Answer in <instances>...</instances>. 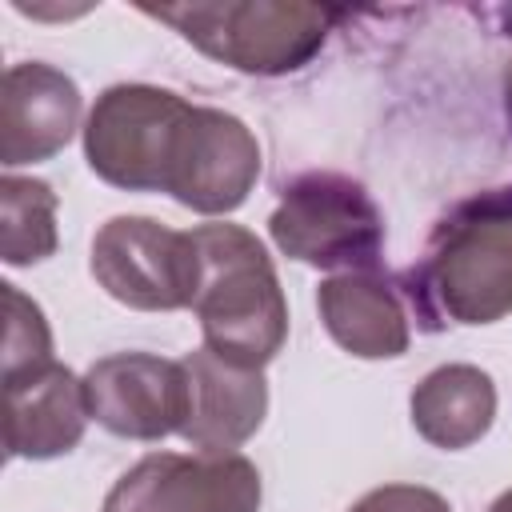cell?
I'll use <instances>...</instances> for the list:
<instances>
[{
  "mask_svg": "<svg viewBox=\"0 0 512 512\" xmlns=\"http://www.w3.org/2000/svg\"><path fill=\"white\" fill-rule=\"evenodd\" d=\"M400 292L420 324H496L512 312V184L460 200L404 272Z\"/></svg>",
  "mask_w": 512,
  "mask_h": 512,
  "instance_id": "6da1fadb",
  "label": "cell"
},
{
  "mask_svg": "<svg viewBox=\"0 0 512 512\" xmlns=\"http://www.w3.org/2000/svg\"><path fill=\"white\" fill-rule=\"evenodd\" d=\"M200 252V288L192 312L204 348L240 364L264 368L288 336V304L264 244L240 224L192 228Z\"/></svg>",
  "mask_w": 512,
  "mask_h": 512,
  "instance_id": "7a4b0ae2",
  "label": "cell"
},
{
  "mask_svg": "<svg viewBox=\"0 0 512 512\" xmlns=\"http://www.w3.org/2000/svg\"><path fill=\"white\" fill-rule=\"evenodd\" d=\"M148 16L172 24L204 56L248 72L284 76L304 68L340 20L336 8L300 0H224V4H160Z\"/></svg>",
  "mask_w": 512,
  "mask_h": 512,
  "instance_id": "3957f363",
  "label": "cell"
},
{
  "mask_svg": "<svg viewBox=\"0 0 512 512\" xmlns=\"http://www.w3.org/2000/svg\"><path fill=\"white\" fill-rule=\"evenodd\" d=\"M268 232L288 260L328 272H376L384 252V216L376 200L340 172L296 176L280 192Z\"/></svg>",
  "mask_w": 512,
  "mask_h": 512,
  "instance_id": "277c9868",
  "label": "cell"
},
{
  "mask_svg": "<svg viewBox=\"0 0 512 512\" xmlns=\"http://www.w3.org/2000/svg\"><path fill=\"white\" fill-rule=\"evenodd\" d=\"M188 100L156 84H112L96 96L84 124L88 168L124 192H164L172 144Z\"/></svg>",
  "mask_w": 512,
  "mask_h": 512,
  "instance_id": "5b68a950",
  "label": "cell"
},
{
  "mask_svg": "<svg viewBox=\"0 0 512 512\" xmlns=\"http://www.w3.org/2000/svg\"><path fill=\"white\" fill-rule=\"evenodd\" d=\"M92 276L112 300L136 312H176L196 300L200 252L192 232L148 216H112L92 240Z\"/></svg>",
  "mask_w": 512,
  "mask_h": 512,
  "instance_id": "8992f818",
  "label": "cell"
},
{
  "mask_svg": "<svg viewBox=\"0 0 512 512\" xmlns=\"http://www.w3.org/2000/svg\"><path fill=\"white\" fill-rule=\"evenodd\" d=\"M256 180L260 144L248 124L224 108L192 104L172 144L164 192L200 216H224L248 200Z\"/></svg>",
  "mask_w": 512,
  "mask_h": 512,
  "instance_id": "52a82bcc",
  "label": "cell"
},
{
  "mask_svg": "<svg viewBox=\"0 0 512 512\" xmlns=\"http://www.w3.org/2000/svg\"><path fill=\"white\" fill-rule=\"evenodd\" d=\"M100 512H260V472L236 452H152L112 484Z\"/></svg>",
  "mask_w": 512,
  "mask_h": 512,
  "instance_id": "ba28073f",
  "label": "cell"
},
{
  "mask_svg": "<svg viewBox=\"0 0 512 512\" xmlns=\"http://www.w3.org/2000/svg\"><path fill=\"white\" fill-rule=\"evenodd\" d=\"M88 412L124 440H164L188 420V372L152 352H116L84 372Z\"/></svg>",
  "mask_w": 512,
  "mask_h": 512,
  "instance_id": "9c48e42d",
  "label": "cell"
},
{
  "mask_svg": "<svg viewBox=\"0 0 512 512\" xmlns=\"http://www.w3.org/2000/svg\"><path fill=\"white\" fill-rule=\"evenodd\" d=\"M80 124V88L52 64L28 60L4 72L0 88V164H40L56 156Z\"/></svg>",
  "mask_w": 512,
  "mask_h": 512,
  "instance_id": "30bf717a",
  "label": "cell"
},
{
  "mask_svg": "<svg viewBox=\"0 0 512 512\" xmlns=\"http://www.w3.org/2000/svg\"><path fill=\"white\" fill-rule=\"evenodd\" d=\"M188 372V420L180 436L204 456H228L240 448L268 412V384L260 368H240L212 348H196L184 360Z\"/></svg>",
  "mask_w": 512,
  "mask_h": 512,
  "instance_id": "8fae6325",
  "label": "cell"
},
{
  "mask_svg": "<svg viewBox=\"0 0 512 512\" xmlns=\"http://www.w3.org/2000/svg\"><path fill=\"white\" fill-rule=\"evenodd\" d=\"M84 380L64 364L4 380V452L24 460H52L80 444L88 428Z\"/></svg>",
  "mask_w": 512,
  "mask_h": 512,
  "instance_id": "7c38bea8",
  "label": "cell"
},
{
  "mask_svg": "<svg viewBox=\"0 0 512 512\" xmlns=\"http://www.w3.org/2000/svg\"><path fill=\"white\" fill-rule=\"evenodd\" d=\"M328 336L360 360H392L408 352V312L400 292L376 272L328 276L316 292Z\"/></svg>",
  "mask_w": 512,
  "mask_h": 512,
  "instance_id": "4fadbf2b",
  "label": "cell"
},
{
  "mask_svg": "<svg viewBox=\"0 0 512 512\" xmlns=\"http://www.w3.org/2000/svg\"><path fill=\"white\" fill-rule=\"evenodd\" d=\"M412 428L444 452L476 444L496 420V384L476 364H444L412 388Z\"/></svg>",
  "mask_w": 512,
  "mask_h": 512,
  "instance_id": "5bb4252c",
  "label": "cell"
},
{
  "mask_svg": "<svg viewBox=\"0 0 512 512\" xmlns=\"http://www.w3.org/2000/svg\"><path fill=\"white\" fill-rule=\"evenodd\" d=\"M56 252V192L32 176L0 180V256L12 268L40 264Z\"/></svg>",
  "mask_w": 512,
  "mask_h": 512,
  "instance_id": "9a60e30c",
  "label": "cell"
},
{
  "mask_svg": "<svg viewBox=\"0 0 512 512\" xmlns=\"http://www.w3.org/2000/svg\"><path fill=\"white\" fill-rule=\"evenodd\" d=\"M4 296V380L52 364V332L32 296L16 284H0Z\"/></svg>",
  "mask_w": 512,
  "mask_h": 512,
  "instance_id": "2e32d148",
  "label": "cell"
},
{
  "mask_svg": "<svg viewBox=\"0 0 512 512\" xmlns=\"http://www.w3.org/2000/svg\"><path fill=\"white\" fill-rule=\"evenodd\" d=\"M348 512H452L448 500L420 484H384L364 492Z\"/></svg>",
  "mask_w": 512,
  "mask_h": 512,
  "instance_id": "e0dca14e",
  "label": "cell"
},
{
  "mask_svg": "<svg viewBox=\"0 0 512 512\" xmlns=\"http://www.w3.org/2000/svg\"><path fill=\"white\" fill-rule=\"evenodd\" d=\"M504 112H508V120H512V60H508V68H504Z\"/></svg>",
  "mask_w": 512,
  "mask_h": 512,
  "instance_id": "ac0fdd59",
  "label": "cell"
},
{
  "mask_svg": "<svg viewBox=\"0 0 512 512\" xmlns=\"http://www.w3.org/2000/svg\"><path fill=\"white\" fill-rule=\"evenodd\" d=\"M488 512H512V488H508V492H500V496L492 500V508H488Z\"/></svg>",
  "mask_w": 512,
  "mask_h": 512,
  "instance_id": "d6986e66",
  "label": "cell"
}]
</instances>
